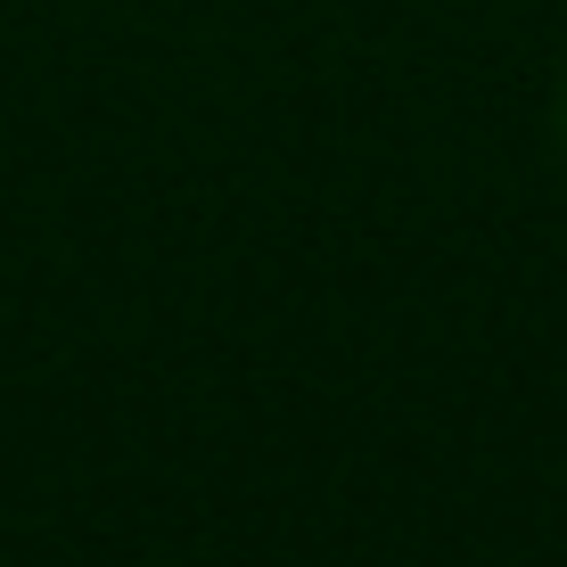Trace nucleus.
<instances>
[{"label":"nucleus","mask_w":567,"mask_h":567,"mask_svg":"<svg viewBox=\"0 0 567 567\" xmlns=\"http://www.w3.org/2000/svg\"><path fill=\"white\" fill-rule=\"evenodd\" d=\"M559 141H567V83H559Z\"/></svg>","instance_id":"obj_1"}]
</instances>
